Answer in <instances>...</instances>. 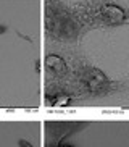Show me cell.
Returning <instances> with one entry per match:
<instances>
[{"label": "cell", "mask_w": 129, "mask_h": 147, "mask_svg": "<svg viewBox=\"0 0 129 147\" xmlns=\"http://www.w3.org/2000/svg\"><path fill=\"white\" fill-rule=\"evenodd\" d=\"M45 66L53 71H61V69H64V61L58 55H48L45 58Z\"/></svg>", "instance_id": "cell-2"}, {"label": "cell", "mask_w": 129, "mask_h": 147, "mask_svg": "<svg viewBox=\"0 0 129 147\" xmlns=\"http://www.w3.org/2000/svg\"><path fill=\"white\" fill-rule=\"evenodd\" d=\"M5 31H7V26H0V34H3Z\"/></svg>", "instance_id": "cell-5"}, {"label": "cell", "mask_w": 129, "mask_h": 147, "mask_svg": "<svg viewBox=\"0 0 129 147\" xmlns=\"http://www.w3.org/2000/svg\"><path fill=\"white\" fill-rule=\"evenodd\" d=\"M36 71H40V63L39 61H36Z\"/></svg>", "instance_id": "cell-4"}, {"label": "cell", "mask_w": 129, "mask_h": 147, "mask_svg": "<svg viewBox=\"0 0 129 147\" xmlns=\"http://www.w3.org/2000/svg\"><path fill=\"white\" fill-rule=\"evenodd\" d=\"M103 18L108 24H121L124 21V10L116 5L108 3L103 7Z\"/></svg>", "instance_id": "cell-1"}, {"label": "cell", "mask_w": 129, "mask_h": 147, "mask_svg": "<svg viewBox=\"0 0 129 147\" xmlns=\"http://www.w3.org/2000/svg\"><path fill=\"white\" fill-rule=\"evenodd\" d=\"M69 102V97L68 95H56L55 97V105L53 107H63Z\"/></svg>", "instance_id": "cell-3"}]
</instances>
